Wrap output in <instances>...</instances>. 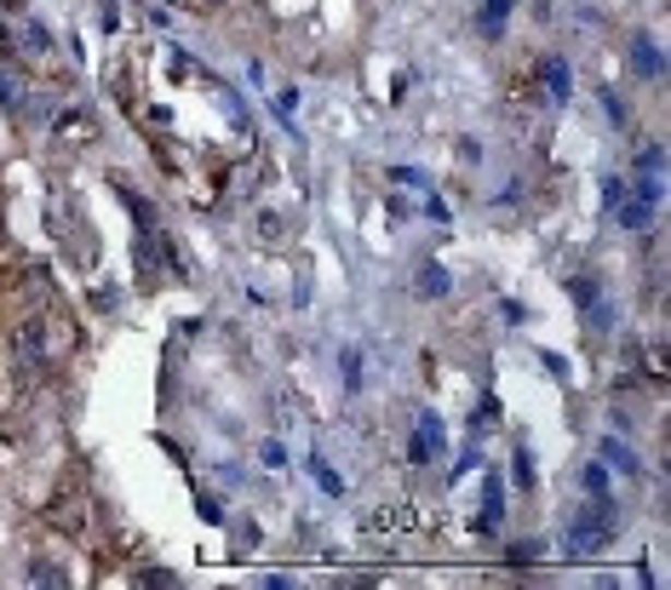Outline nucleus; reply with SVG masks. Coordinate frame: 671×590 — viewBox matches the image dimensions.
<instances>
[{"mask_svg": "<svg viewBox=\"0 0 671 590\" xmlns=\"http://www.w3.org/2000/svg\"><path fill=\"white\" fill-rule=\"evenodd\" d=\"M609 539H614V505L586 498V505L568 516V556H597Z\"/></svg>", "mask_w": 671, "mask_h": 590, "instance_id": "f257e3e1", "label": "nucleus"}, {"mask_svg": "<svg viewBox=\"0 0 671 590\" xmlns=\"http://www.w3.org/2000/svg\"><path fill=\"white\" fill-rule=\"evenodd\" d=\"M655 207H660V178H637V190H632V195L620 190L614 218L625 224V230H648V224H655Z\"/></svg>", "mask_w": 671, "mask_h": 590, "instance_id": "f03ea898", "label": "nucleus"}, {"mask_svg": "<svg viewBox=\"0 0 671 590\" xmlns=\"http://www.w3.org/2000/svg\"><path fill=\"white\" fill-rule=\"evenodd\" d=\"M40 345H47L40 322H24V327L12 333V361H17V368H40Z\"/></svg>", "mask_w": 671, "mask_h": 590, "instance_id": "7ed1b4c3", "label": "nucleus"}, {"mask_svg": "<svg viewBox=\"0 0 671 590\" xmlns=\"http://www.w3.org/2000/svg\"><path fill=\"white\" fill-rule=\"evenodd\" d=\"M436 453H442V424L424 413V419H419V436H414V447H408V459H414V465H431Z\"/></svg>", "mask_w": 671, "mask_h": 590, "instance_id": "20e7f679", "label": "nucleus"}, {"mask_svg": "<svg viewBox=\"0 0 671 590\" xmlns=\"http://www.w3.org/2000/svg\"><path fill=\"white\" fill-rule=\"evenodd\" d=\"M632 63H637V75H643V81H660V75H666V58H660V47H655L648 35H637V40H632Z\"/></svg>", "mask_w": 671, "mask_h": 590, "instance_id": "39448f33", "label": "nucleus"}, {"mask_svg": "<svg viewBox=\"0 0 671 590\" xmlns=\"http://www.w3.org/2000/svg\"><path fill=\"white\" fill-rule=\"evenodd\" d=\"M505 521V493H500V475H488V498H482V516H477V533H494Z\"/></svg>", "mask_w": 671, "mask_h": 590, "instance_id": "423d86ee", "label": "nucleus"}, {"mask_svg": "<svg viewBox=\"0 0 671 590\" xmlns=\"http://www.w3.org/2000/svg\"><path fill=\"white\" fill-rule=\"evenodd\" d=\"M579 487H586V498H597V505H614V487H609V465H586V475H579Z\"/></svg>", "mask_w": 671, "mask_h": 590, "instance_id": "0eeeda50", "label": "nucleus"}, {"mask_svg": "<svg viewBox=\"0 0 671 590\" xmlns=\"http://www.w3.org/2000/svg\"><path fill=\"white\" fill-rule=\"evenodd\" d=\"M540 70H546V93H551L556 104H563V98L574 93V75H568V63H563V58H546Z\"/></svg>", "mask_w": 671, "mask_h": 590, "instance_id": "6e6552de", "label": "nucleus"}, {"mask_svg": "<svg viewBox=\"0 0 671 590\" xmlns=\"http://www.w3.org/2000/svg\"><path fill=\"white\" fill-rule=\"evenodd\" d=\"M602 465H609V470H625V475H637V470H643V465H637V453L625 447V442H602Z\"/></svg>", "mask_w": 671, "mask_h": 590, "instance_id": "1a4fd4ad", "label": "nucleus"}, {"mask_svg": "<svg viewBox=\"0 0 671 590\" xmlns=\"http://www.w3.org/2000/svg\"><path fill=\"white\" fill-rule=\"evenodd\" d=\"M29 585H40V590H63V585H70V574H63L58 562H29Z\"/></svg>", "mask_w": 671, "mask_h": 590, "instance_id": "9d476101", "label": "nucleus"}, {"mask_svg": "<svg viewBox=\"0 0 671 590\" xmlns=\"http://www.w3.org/2000/svg\"><path fill=\"white\" fill-rule=\"evenodd\" d=\"M511 0H482V35H505Z\"/></svg>", "mask_w": 671, "mask_h": 590, "instance_id": "9b49d317", "label": "nucleus"}, {"mask_svg": "<svg viewBox=\"0 0 671 590\" xmlns=\"http://www.w3.org/2000/svg\"><path fill=\"white\" fill-rule=\"evenodd\" d=\"M310 470H316V482H322V493H327V498H345V482H339V470H333V465L310 459Z\"/></svg>", "mask_w": 671, "mask_h": 590, "instance_id": "f8f14e48", "label": "nucleus"}, {"mask_svg": "<svg viewBox=\"0 0 671 590\" xmlns=\"http://www.w3.org/2000/svg\"><path fill=\"white\" fill-rule=\"evenodd\" d=\"M660 172H666V149H660V144H648V149H643V161H637V178H660Z\"/></svg>", "mask_w": 671, "mask_h": 590, "instance_id": "ddd939ff", "label": "nucleus"}, {"mask_svg": "<svg viewBox=\"0 0 671 590\" xmlns=\"http://www.w3.org/2000/svg\"><path fill=\"white\" fill-rule=\"evenodd\" d=\"M419 292H424V299H442V292H447V276H442L436 264H431V269H424V276H419Z\"/></svg>", "mask_w": 671, "mask_h": 590, "instance_id": "4468645a", "label": "nucleus"}, {"mask_svg": "<svg viewBox=\"0 0 671 590\" xmlns=\"http://www.w3.org/2000/svg\"><path fill=\"white\" fill-rule=\"evenodd\" d=\"M139 585H144V590H167V585H178V579H172V574H161V567H149V574H144Z\"/></svg>", "mask_w": 671, "mask_h": 590, "instance_id": "2eb2a0df", "label": "nucleus"}, {"mask_svg": "<svg viewBox=\"0 0 671 590\" xmlns=\"http://www.w3.org/2000/svg\"><path fill=\"white\" fill-rule=\"evenodd\" d=\"M591 327L609 333V327H614V310H609V304H591Z\"/></svg>", "mask_w": 671, "mask_h": 590, "instance_id": "dca6fc26", "label": "nucleus"}, {"mask_svg": "<svg viewBox=\"0 0 671 590\" xmlns=\"http://www.w3.org/2000/svg\"><path fill=\"white\" fill-rule=\"evenodd\" d=\"M345 384H350V390H356V384H362V356H356V350L345 356Z\"/></svg>", "mask_w": 671, "mask_h": 590, "instance_id": "f3484780", "label": "nucleus"}, {"mask_svg": "<svg viewBox=\"0 0 671 590\" xmlns=\"http://www.w3.org/2000/svg\"><path fill=\"white\" fill-rule=\"evenodd\" d=\"M602 109H609V121H614V127L625 121V109H620V98H614V93H602Z\"/></svg>", "mask_w": 671, "mask_h": 590, "instance_id": "a211bd4d", "label": "nucleus"}, {"mask_svg": "<svg viewBox=\"0 0 671 590\" xmlns=\"http://www.w3.org/2000/svg\"><path fill=\"white\" fill-rule=\"evenodd\" d=\"M517 482H523V487L534 482V459H528V453H517Z\"/></svg>", "mask_w": 671, "mask_h": 590, "instance_id": "6ab92c4d", "label": "nucleus"}]
</instances>
